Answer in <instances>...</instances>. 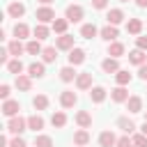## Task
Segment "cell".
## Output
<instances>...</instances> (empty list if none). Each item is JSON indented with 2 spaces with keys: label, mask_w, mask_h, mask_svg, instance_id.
<instances>
[{
  "label": "cell",
  "mask_w": 147,
  "mask_h": 147,
  "mask_svg": "<svg viewBox=\"0 0 147 147\" xmlns=\"http://www.w3.org/2000/svg\"><path fill=\"white\" fill-rule=\"evenodd\" d=\"M67 25H69V18H55V21H53V30H55L57 34H64V32H67Z\"/></svg>",
  "instance_id": "cell-36"
},
{
  "label": "cell",
  "mask_w": 147,
  "mask_h": 147,
  "mask_svg": "<svg viewBox=\"0 0 147 147\" xmlns=\"http://www.w3.org/2000/svg\"><path fill=\"white\" fill-rule=\"evenodd\" d=\"M101 69H103L106 74H117V71H119V62H117V57H106V60L101 62Z\"/></svg>",
  "instance_id": "cell-17"
},
{
  "label": "cell",
  "mask_w": 147,
  "mask_h": 147,
  "mask_svg": "<svg viewBox=\"0 0 147 147\" xmlns=\"http://www.w3.org/2000/svg\"><path fill=\"white\" fill-rule=\"evenodd\" d=\"M34 18H37L39 23H53V21H55V11H53L48 5H44V7H39V9L34 11Z\"/></svg>",
  "instance_id": "cell-2"
},
{
  "label": "cell",
  "mask_w": 147,
  "mask_h": 147,
  "mask_svg": "<svg viewBox=\"0 0 147 147\" xmlns=\"http://www.w3.org/2000/svg\"><path fill=\"white\" fill-rule=\"evenodd\" d=\"M110 99H113L115 103H126V101H129V90H126L124 85H117L115 90H110Z\"/></svg>",
  "instance_id": "cell-5"
},
{
  "label": "cell",
  "mask_w": 147,
  "mask_h": 147,
  "mask_svg": "<svg viewBox=\"0 0 147 147\" xmlns=\"http://www.w3.org/2000/svg\"><path fill=\"white\" fill-rule=\"evenodd\" d=\"M99 34H101V39H106V41H115L117 37H119V32H117V25H106V28H101L99 30Z\"/></svg>",
  "instance_id": "cell-8"
},
{
  "label": "cell",
  "mask_w": 147,
  "mask_h": 147,
  "mask_svg": "<svg viewBox=\"0 0 147 147\" xmlns=\"http://www.w3.org/2000/svg\"><path fill=\"white\" fill-rule=\"evenodd\" d=\"M74 142H76L78 147H85V145L90 142V133H87L85 129H80V131H76V133H74Z\"/></svg>",
  "instance_id": "cell-28"
},
{
  "label": "cell",
  "mask_w": 147,
  "mask_h": 147,
  "mask_svg": "<svg viewBox=\"0 0 147 147\" xmlns=\"http://www.w3.org/2000/svg\"><path fill=\"white\" fill-rule=\"evenodd\" d=\"M76 87L78 90H92V71H83L76 78Z\"/></svg>",
  "instance_id": "cell-7"
},
{
  "label": "cell",
  "mask_w": 147,
  "mask_h": 147,
  "mask_svg": "<svg viewBox=\"0 0 147 147\" xmlns=\"http://www.w3.org/2000/svg\"><path fill=\"white\" fill-rule=\"evenodd\" d=\"M115 147H133V140L129 138V133L126 136H122V138H117V145Z\"/></svg>",
  "instance_id": "cell-40"
},
{
  "label": "cell",
  "mask_w": 147,
  "mask_h": 147,
  "mask_svg": "<svg viewBox=\"0 0 147 147\" xmlns=\"http://www.w3.org/2000/svg\"><path fill=\"white\" fill-rule=\"evenodd\" d=\"M28 34H30V28H28L25 23H16V25H14V37H16V39H25Z\"/></svg>",
  "instance_id": "cell-31"
},
{
  "label": "cell",
  "mask_w": 147,
  "mask_h": 147,
  "mask_svg": "<svg viewBox=\"0 0 147 147\" xmlns=\"http://www.w3.org/2000/svg\"><path fill=\"white\" fill-rule=\"evenodd\" d=\"M9 53L14 55V57H18V55H23V51H25V46L21 44V39H14V41H9Z\"/></svg>",
  "instance_id": "cell-29"
},
{
  "label": "cell",
  "mask_w": 147,
  "mask_h": 147,
  "mask_svg": "<svg viewBox=\"0 0 147 147\" xmlns=\"http://www.w3.org/2000/svg\"><path fill=\"white\" fill-rule=\"evenodd\" d=\"M131 140H133V147H147V136H145V133H138V136H133Z\"/></svg>",
  "instance_id": "cell-39"
},
{
  "label": "cell",
  "mask_w": 147,
  "mask_h": 147,
  "mask_svg": "<svg viewBox=\"0 0 147 147\" xmlns=\"http://www.w3.org/2000/svg\"><path fill=\"white\" fill-rule=\"evenodd\" d=\"M41 44H39V39H32V41H28L25 44V53H30V55H41Z\"/></svg>",
  "instance_id": "cell-30"
},
{
  "label": "cell",
  "mask_w": 147,
  "mask_h": 147,
  "mask_svg": "<svg viewBox=\"0 0 147 147\" xmlns=\"http://www.w3.org/2000/svg\"><path fill=\"white\" fill-rule=\"evenodd\" d=\"M34 147H53V138L51 136H37L34 138Z\"/></svg>",
  "instance_id": "cell-38"
},
{
  "label": "cell",
  "mask_w": 147,
  "mask_h": 147,
  "mask_svg": "<svg viewBox=\"0 0 147 147\" xmlns=\"http://www.w3.org/2000/svg\"><path fill=\"white\" fill-rule=\"evenodd\" d=\"M129 62L140 67V64H145V62H147V53H145V51H140V48H136V51H131V53H129Z\"/></svg>",
  "instance_id": "cell-16"
},
{
  "label": "cell",
  "mask_w": 147,
  "mask_h": 147,
  "mask_svg": "<svg viewBox=\"0 0 147 147\" xmlns=\"http://www.w3.org/2000/svg\"><path fill=\"white\" fill-rule=\"evenodd\" d=\"M108 55H110V57H122V55H124V44H122V41H110Z\"/></svg>",
  "instance_id": "cell-23"
},
{
  "label": "cell",
  "mask_w": 147,
  "mask_h": 147,
  "mask_svg": "<svg viewBox=\"0 0 147 147\" xmlns=\"http://www.w3.org/2000/svg\"><path fill=\"white\" fill-rule=\"evenodd\" d=\"M55 46H57V51H71L74 48V37L64 32V34H60L55 39Z\"/></svg>",
  "instance_id": "cell-6"
},
{
  "label": "cell",
  "mask_w": 147,
  "mask_h": 147,
  "mask_svg": "<svg viewBox=\"0 0 147 147\" xmlns=\"http://www.w3.org/2000/svg\"><path fill=\"white\" fill-rule=\"evenodd\" d=\"M126 108H129V113H140V110H142V99H140L138 94L129 96V101H126Z\"/></svg>",
  "instance_id": "cell-21"
},
{
  "label": "cell",
  "mask_w": 147,
  "mask_h": 147,
  "mask_svg": "<svg viewBox=\"0 0 147 147\" xmlns=\"http://www.w3.org/2000/svg\"><path fill=\"white\" fill-rule=\"evenodd\" d=\"M18 110H21V103H18V101H11V99H7V101L2 103V115H7V117H14V115H18Z\"/></svg>",
  "instance_id": "cell-9"
},
{
  "label": "cell",
  "mask_w": 147,
  "mask_h": 147,
  "mask_svg": "<svg viewBox=\"0 0 147 147\" xmlns=\"http://www.w3.org/2000/svg\"><path fill=\"white\" fill-rule=\"evenodd\" d=\"M0 147H9V140H7V136H0Z\"/></svg>",
  "instance_id": "cell-46"
},
{
  "label": "cell",
  "mask_w": 147,
  "mask_h": 147,
  "mask_svg": "<svg viewBox=\"0 0 147 147\" xmlns=\"http://www.w3.org/2000/svg\"><path fill=\"white\" fill-rule=\"evenodd\" d=\"M32 32H34V37H37V39L41 41V39H48V32H51V30L46 28V23H37Z\"/></svg>",
  "instance_id": "cell-32"
},
{
  "label": "cell",
  "mask_w": 147,
  "mask_h": 147,
  "mask_svg": "<svg viewBox=\"0 0 147 147\" xmlns=\"http://www.w3.org/2000/svg\"><path fill=\"white\" fill-rule=\"evenodd\" d=\"M76 78H78V74H76V67H74V64H69V67H62V69H60V80L71 83V80H76Z\"/></svg>",
  "instance_id": "cell-11"
},
{
  "label": "cell",
  "mask_w": 147,
  "mask_h": 147,
  "mask_svg": "<svg viewBox=\"0 0 147 147\" xmlns=\"http://www.w3.org/2000/svg\"><path fill=\"white\" fill-rule=\"evenodd\" d=\"M142 133H145V136H147V122H145V124H142Z\"/></svg>",
  "instance_id": "cell-48"
},
{
  "label": "cell",
  "mask_w": 147,
  "mask_h": 147,
  "mask_svg": "<svg viewBox=\"0 0 147 147\" xmlns=\"http://www.w3.org/2000/svg\"><path fill=\"white\" fill-rule=\"evenodd\" d=\"M83 16H85V11H83L80 5H69L67 11H64V18H69V23H78Z\"/></svg>",
  "instance_id": "cell-3"
},
{
  "label": "cell",
  "mask_w": 147,
  "mask_h": 147,
  "mask_svg": "<svg viewBox=\"0 0 147 147\" xmlns=\"http://www.w3.org/2000/svg\"><path fill=\"white\" fill-rule=\"evenodd\" d=\"M96 34H99V30H96L94 23H85V25L80 28V37H85V39H92V37H96Z\"/></svg>",
  "instance_id": "cell-26"
},
{
  "label": "cell",
  "mask_w": 147,
  "mask_h": 147,
  "mask_svg": "<svg viewBox=\"0 0 147 147\" xmlns=\"http://www.w3.org/2000/svg\"><path fill=\"white\" fill-rule=\"evenodd\" d=\"M16 87L23 90V92H30V87H32V76H25V74L16 76Z\"/></svg>",
  "instance_id": "cell-20"
},
{
  "label": "cell",
  "mask_w": 147,
  "mask_h": 147,
  "mask_svg": "<svg viewBox=\"0 0 147 147\" xmlns=\"http://www.w3.org/2000/svg\"><path fill=\"white\" fill-rule=\"evenodd\" d=\"M136 5H138L140 9H145V7H147V0H136Z\"/></svg>",
  "instance_id": "cell-47"
},
{
  "label": "cell",
  "mask_w": 147,
  "mask_h": 147,
  "mask_svg": "<svg viewBox=\"0 0 147 147\" xmlns=\"http://www.w3.org/2000/svg\"><path fill=\"white\" fill-rule=\"evenodd\" d=\"M115 80H117V85H129V83H131V74H129L126 69H119V71L115 74Z\"/></svg>",
  "instance_id": "cell-37"
},
{
  "label": "cell",
  "mask_w": 147,
  "mask_h": 147,
  "mask_svg": "<svg viewBox=\"0 0 147 147\" xmlns=\"http://www.w3.org/2000/svg\"><path fill=\"white\" fill-rule=\"evenodd\" d=\"M76 124H78L80 129H90V126H92V115H90L87 110H78V113H76Z\"/></svg>",
  "instance_id": "cell-12"
},
{
  "label": "cell",
  "mask_w": 147,
  "mask_h": 147,
  "mask_svg": "<svg viewBox=\"0 0 147 147\" xmlns=\"http://www.w3.org/2000/svg\"><path fill=\"white\" fill-rule=\"evenodd\" d=\"M90 99H92L94 103H101V101L106 99V87H101V85L92 87V90H90Z\"/></svg>",
  "instance_id": "cell-25"
},
{
  "label": "cell",
  "mask_w": 147,
  "mask_h": 147,
  "mask_svg": "<svg viewBox=\"0 0 147 147\" xmlns=\"http://www.w3.org/2000/svg\"><path fill=\"white\" fill-rule=\"evenodd\" d=\"M7 14H9L11 18H21V16L25 14V5H23V2H9Z\"/></svg>",
  "instance_id": "cell-14"
},
{
  "label": "cell",
  "mask_w": 147,
  "mask_h": 147,
  "mask_svg": "<svg viewBox=\"0 0 147 147\" xmlns=\"http://www.w3.org/2000/svg\"><path fill=\"white\" fill-rule=\"evenodd\" d=\"M25 129H28V119H23L21 115H14V117H9V122H7V131H9V133H14V136H21Z\"/></svg>",
  "instance_id": "cell-1"
},
{
  "label": "cell",
  "mask_w": 147,
  "mask_h": 147,
  "mask_svg": "<svg viewBox=\"0 0 147 147\" xmlns=\"http://www.w3.org/2000/svg\"><path fill=\"white\" fill-rule=\"evenodd\" d=\"M106 21H108L110 25H119V23L124 21V11H122V9H108Z\"/></svg>",
  "instance_id": "cell-15"
},
{
  "label": "cell",
  "mask_w": 147,
  "mask_h": 147,
  "mask_svg": "<svg viewBox=\"0 0 147 147\" xmlns=\"http://www.w3.org/2000/svg\"><path fill=\"white\" fill-rule=\"evenodd\" d=\"M28 129L30 131H41L44 129V117L41 115H30L28 117Z\"/></svg>",
  "instance_id": "cell-22"
},
{
  "label": "cell",
  "mask_w": 147,
  "mask_h": 147,
  "mask_svg": "<svg viewBox=\"0 0 147 147\" xmlns=\"http://www.w3.org/2000/svg\"><path fill=\"white\" fill-rule=\"evenodd\" d=\"M0 96H2L5 101L9 99V85H0Z\"/></svg>",
  "instance_id": "cell-45"
},
{
  "label": "cell",
  "mask_w": 147,
  "mask_h": 147,
  "mask_svg": "<svg viewBox=\"0 0 147 147\" xmlns=\"http://www.w3.org/2000/svg\"><path fill=\"white\" fill-rule=\"evenodd\" d=\"M83 62H85V51H83V48H71V51H69V64L78 67V64H83Z\"/></svg>",
  "instance_id": "cell-10"
},
{
  "label": "cell",
  "mask_w": 147,
  "mask_h": 147,
  "mask_svg": "<svg viewBox=\"0 0 147 147\" xmlns=\"http://www.w3.org/2000/svg\"><path fill=\"white\" fill-rule=\"evenodd\" d=\"M119 2H129V0H119Z\"/></svg>",
  "instance_id": "cell-50"
},
{
  "label": "cell",
  "mask_w": 147,
  "mask_h": 147,
  "mask_svg": "<svg viewBox=\"0 0 147 147\" xmlns=\"http://www.w3.org/2000/svg\"><path fill=\"white\" fill-rule=\"evenodd\" d=\"M7 71H9V74H14V76H21V74H23V62H21L18 57L9 60V62H7Z\"/></svg>",
  "instance_id": "cell-24"
},
{
  "label": "cell",
  "mask_w": 147,
  "mask_h": 147,
  "mask_svg": "<svg viewBox=\"0 0 147 147\" xmlns=\"http://www.w3.org/2000/svg\"><path fill=\"white\" fill-rule=\"evenodd\" d=\"M51 124H53V126H57V129H62V126L67 124V115H64L62 110L53 113V117H51Z\"/></svg>",
  "instance_id": "cell-34"
},
{
  "label": "cell",
  "mask_w": 147,
  "mask_h": 147,
  "mask_svg": "<svg viewBox=\"0 0 147 147\" xmlns=\"http://www.w3.org/2000/svg\"><path fill=\"white\" fill-rule=\"evenodd\" d=\"M136 46L140 51H147V37H136Z\"/></svg>",
  "instance_id": "cell-42"
},
{
  "label": "cell",
  "mask_w": 147,
  "mask_h": 147,
  "mask_svg": "<svg viewBox=\"0 0 147 147\" xmlns=\"http://www.w3.org/2000/svg\"><path fill=\"white\" fill-rule=\"evenodd\" d=\"M41 57H44V62H55L57 60V46H46L41 51Z\"/></svg>",
  "instance_id": "cell-27"
},
{
  "label": "cell",
  "mask_w": 147,
  "mask_h": 147,
  "mask_svg": "<svg viewBox=\"0 0 147 147\" xmlns=\"http://www.w3.org/2000/svg\"><path fill=\"white\" fill-rule=\"evenodd\" d=\"M138 76H140V80H147V62L138 67Z\"/></svg>",
  "instance_id": "cell-44"
},
{
  "label": "cell",
  "mask_w": 147,
  "mask_h": 147,
  "mask_svg": "<svg viewBox=\"0 0 147 147\" xmlns=\"http://www.w3.org/2000/svg\"><path fill=\"white\" fill-rule=\"evenodd\" d=\"M9 147H25V140H23L21 136H16V138L9 140Z\"/></svg>",
  "instance_id": "cell-41"
},
{
  "label": "cell",
  "mask_w": 147,
  "mask_h": 147,
  "mask_svg": "<svg viewBox=\"0 0 147 147\" xmlns=\"http://www.w3.org/2000/svg\"><path fill=\"white\" fill-rule=\"evenodd\" d=\"M117 126H119L124 133H133V129H136V124H133L129 117H119V119H117Z\"/></svg>",
  "instance_id": "cell-35"
},
{
  "label": "cell",
  "mask_w": 147,
  "mask_h": 147,
  "mask_svg": "<svg viewBox=\"0 0 147 147\" xmlns=\"http://www.w3.org/2000/svg\"><path fill=\"white\" fill-rule=\"evenodd\" d=\"M92 7L94 9H106L108 7V0H92Z\"/></svg>",
  "instance_id": "cell-43"
},
{
  "label": "cell",
  "mask_w": 147,
  "mask_h": 147,
  "mask_svg": "<svg viewBox=\"0 0 147 147\" xmlns=\"http://www.w3.org/2000/svg\"><path fill=\"white\" fill-rule=\"evenodd\" d=\"M126 32L129 34H140L142 32V21L140 18H129L126 21Z\"/></svg>",
  "instance_id": "cell-19"
},
{
  "label": "cell",
  "mask_w": 147,
  "mask_h": 147,
  "mask_svg": "<svg viewBox=\"0 0 147 147\" xmlns=\"http://www.w3.org/2000/svg\"><path fill=\"white\" fill-rule=\"evenodd\" d=\"M32 106H34L37 110H46V108H48V96H46V94H37V96L32 99Z\"/></svg>",
  "instance_id": "cell-33"
},
{
  "label": "cell",
  "mask_w": 147,
  "mask_h": 147,
  "mask_svg": "<svg viewBox=\"0 0 147 147\" xmlns=\"http://www.w3.org/2000/svg\"><path fill=\"white\" fill-rule=\"evenodd\" d=\"M78 103V94L74 92V90H64L62 94H60V106L62 108H74Z\"/></svg>",
  "instance_id": "cell-4"
},
{
  "label": "cell",
  "mask_w": 147,
  "mask_h": 147,
  "mask_svg": "<svg viewBox=\"0 0 147 147\" xmlns=\"http://www.w3.org/2000/svg\"><path fill=\"white\" fill-rule=\"evenodd\" d=\"M145 122H147V115H145Z\"/></svg>",
  "instance_id": "cell-51"
},
{
  "label": "cell",
  "mask_w": 147,
  "mask_h": 147,
  "mask_svg": "<svg viewBox=\"0 0 147 147\" xmlns=\"http://www.w3.org/2000/svg\"><path fill=\"white\" fill-rule=\"evenodd\" d=\"M99 145H101V147H115V145H117V136H115L113 131H103V133L99 136Z\"/></svg>",
  "instance_id": "cell-13"
},
{
  "label": "cell",
  "mask_w": 147,
  "mask_h": 147,
  "mask_svg": "<svg viewBox=\"0 0 147 147\" xmlns=\"http://www.w3.org/2000/svg\"><path fill=\"white\" fill-rule=\"evenodd\" d=\"M39 2H41V5H51L53 0H39Z\"/></svg>",
  "instance_id": "cell-49"
},
{
  "label": "cell",
  "mask_w": 147,
  "mask_h": 147,
  "mask_svg": "<svg viewBox=\"0 0 147 147\" xmlns=\"http://www.w3.org/2000/svg\"><path fill=\"white\" fill-rule=\"evenodd\" d=\"M44 74H46L44 62H32V64L28 67V76H32V78H41Z\"/></svg>",
  "instance_id": "cell-18"
}]
</instances>
